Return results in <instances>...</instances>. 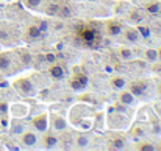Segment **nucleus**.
<instances>
[{"label":"nucleus","instance_id":"1","mask_svg":"<svg viewBox=\"0 0 161 151\" xmlns=\"http://www.w3.org/2000/svg\"><path fill=\"white\" fill-rule=\"evenodd\" d=\"M13 87L22 97H33L36 94V87L28 78H17L16 81H13Z\"/></svg>","mask_w":161,"mask_h":151},{"label":"nucleus","instance_id":"2","mask_svg":"<svg viewBox=\"0 0 161 151\" xmlns=\"http://www.w3.org/2000/svg\"><path fill=\"white\" fill-rule=\"evenodd\" d=\"M30 123H31V126H33V129H35L36 133L44 134V133H47L49 128H50V118H49V114H47V112L38 114V115H35V117L31 118Z\"/></svg>","mask_w":161,"mask_h":151},{"label":"nucleus","instance_id":"3","mask_svg":"<svg viewBox=\"0 0 161 151\" xmlns=\"http://www.w3.org/2000/svg\"><path fill=\"white\" fill-rule=\"evenodd\" d=\"M88 84H89V80L85 73H75L69 78V87L72 91H77V92L85 91L88 87Z\"/></svg>","mask_w":161,"mask_h":151},{"label":"nucleus","instance_id":"4","mask_svg":"<svg viewBox=\"0 0 161 151\" xmlns=\"http://www.w3.org/2000/svg\"><path fill=\"white\" fill-rule=\"evenodd\" d=\"M49 118H50V126L52 129L56 133H64L69 126L67 120L61 115V114H49Z\"/></svg>","mask_w":161,"mask_h":151},{"label":"nucleus","instance_id":"5","mask_svg":"<svg viewBox=\"0 0 161 151\" xmlns=\"http://www.w3.org/2000/svg\"><path fill=\"white\" fill-rule=\"evenodd\" d=\"M38 142H39V137H38V133L36 131H27L25 129L20 134V143L25 148H35L38 145Z\"/></svg>","mask_w":161,"mask_h":151},{"label":"nucleus","instance_id":"6","mask_svg":"<svg viewBox=\"0 0 161 151\" xmlns=\"http://www.w3.org/2000/svg\"><path fill=\"white\" fill-rule=\"evenodd\" d=\"M122 33H124V39L130 44H138L141 39V34L136 27H125L122 28Z\"/></svg>","mask_w":161,"mask_h":151},{"label":"nucleus","instance_id":"7","mask_svg":"<svg viewBox=\"0 0 161 151\" xmlns=\"http://www.w3.org/2000/svg\"><path fill=\"white\" fill-rule=\"evenodd\" d=\"M117 101H119L122 106H125V107H131V106L136 104V97H135L130 91H122V92L117 95Z\"/></svg>","mask_w":161,"mask_h":151},{"label":"nucleus","instance_id":"8","mask_svg":"<svg viewBox=\"0 0 161 151\" xmlns=\"http://www.w3.org/2000/svg\"><path fill=\"white\" fill-rule=\"evenodd\" d=\"M147 91V83L144 80H136L130 84V92L135 95V97H142Z\"/></svg>","mask_w":161,"mask_h":151},{"label":"nucleus","instance_id":"9","mask_svg":"<svg viewBox=\"0 0 161 151\" xmlns=\"http://www.w3.org/2000/svg\"><path fill=\"white\" fill-rule=\"evenodd\" d=\"M9 111H11V114H13L14 118H24L28 114L30 107L27 104H24V103H16V104H13L9 107Z\"/></svg>","mask_w":161,"mask_h":151},{"label":"nucleus","instance_id":"10","mask_svg":"<svg viewBox=\"0 0 161 151\" xmlns=\"http://www.w3.org/2000/svg\"><path fill=\"white\" fill-rule=\"evenodd\" d=\"M46 134V137H44V140H42V147L44 148H47V150H53V148H58L59 147V139L55 136L53 133H50V131H47V133H44Z\"/></svg>","mask_w":161,"mask_h":151},{"label":"nucleus","instance_id":"11","mask_svg":"<svg viewBox=\"0 0 161 151\" xmlns=\"http://www.w3.org/2000/svg\"><path fill=\"white\" fill-rule=\"evenodd\" d=\"M13 67V55L8 51L0 53V72H9Z\"/></svg>","mask_w":161,"mask_h":151},{"label":"nucleus","instance_id":"12","mask_svg":"<svg viewBox=\"0 0 161 151\" xmlns=\"http://www.w3.org/2000/svg\"><path fill=\"white\" fill-rule=\"evenodd\" d=\"M25 33H27V38H28L30 41H38V39H41L42 34H44V31H42L38 25H30Z\"/></svg>","mask_w":161,"mask_h":151},{"label":"nucleus","instance_id":"13","mask_svg":"<svg viewBox=\"0 0 161 151\" xmlns=\"http://www.w3.org/2000/svg\"><path fill=\"white\" fill-rule=\"evenodd\" d=\"M78 36H80L85 42H92V41L96 39V36H97V31L92 30V28L85 27V28H81V30L78 31Z\"/></svg>","mask_w":161,"mask_h":151},{"label":"nucleus","instance_id":"14","mask_svg":"<svg viewBox=\"0 0 161 151\" xmlns=\"http://www.w3.org/2000/svg\"><path fill=\"white\" fill-rule=\"evenodd\" d=\"M125 143H127V140L124 137H114V139H111L108 142L107 147L109 150H124L125 148Z\"/></svg>","mask_w":161,"mask_h":151},{"label":"nucleus","instance_id":"15","mask_svg":"<svg viewBox=\"0 0 161 151\" xmlns=\"http://www.w3.org/2000/svg\"><path fill=\"white\" fill-rule=\"evenodd\" d=\"M49 73L55 80H63L64 78V69L59 64H52V67L49 69Z\"/></svg>","mask_w":161,"mask_h":151},{"label":"nucleus","instance_id":"16","mask_svg":"<svg viewBox=\"0 0 161 151\" xmlns=\"http://www.w3.org/2000/svg\"><path fill=\"white\" fill-rule=\"evenodd\" d=\"M122 31V25L119 22H109L107 25V33L109 36H117Z\"/></svg>","mask_w":161,"mask_h":151},{"label":"nucleus","instance_id":"17","mask_svg":"<svg viewBox=\"0 0 161 151\" xmlns=\"http://www.w3.org/2000/svg\"><path fill=\"white\" fill-rule=\"evenodd\" d=\"M144 59L147 61V62H158L160 59H158V51L157 49H147V50L144 51Z\"/></svg>","mask_w":161,"mask_h":151},{"label":"nucleus","instance_id":"18","mask_svg":"<svg viewBox=\"0 0 161 151\" xmlns=\"http://www.w3.org/2000/svg\"><path fill=\"white\" fill-rule=\"evenodd\" d=\"M75 147H77L78 150H85V148H88V147H89V137L85 136V134H80V136L75 139Z\"/></svg>","mask_w":161,"mask_h":151},{"label":"nucleus","instance_id":"19","mask_svg":"<svg viewBox=\"0 0 161 151\" xmlns=\"http://www.w3.org/2000/svg\"><path fill=\"white\" fill-rule=\"evenodd\" d=\"M128 22L133 23V25L141 23V22H142V16H141V13H139L138 9H131V11L128 13Z\"/></svg>","mask_w":161,"mask_h":151},{"label":"nucleus","instance_id":"20","mask_svg":"<svg viewBox=\"0 0 161 151\" xmlns=\"http://www.w3.org/2000/svg\"><path fill=\"white\" fill-rule=\"evenodd\" d=\"M111 86H113L114 89L120 91V89H124V87L127 86V80H125L124 76H113V78H111Z\"/></svg>","mask_w":161,"mask_h":151},{"label":"nucleus","instance_id":"21","mask_svg":"<svg viewBox=\"0 0 161 151\" xmlns=\"http://www.w3.org/2000/svg\"><path fill=\"white\" fill-rule=\"evenodd\" d=\"M144 8H146V11H149L150 14H158V13H161L160 2H147V3L144 5Z\"/></svg>","mask_w":161,"mask_h":151},{"label":"nucleus","instance_id":"22","mask_svg":"<svg viewBox=\"0 0 161 151\" xmlns=\"http://www.w3.org/2000/svg\"><path fill=\"white\" fill-rule=\"evenodd\" d=\"M146 133H147V131H144V126H141V125L133 126L131 131H130V134H131L133 139H142V137L146 136Z\"/></svg>","mask_w":161,"mask_h":151},{"label":"nucleus","instance_id":"23","mask_svg":"<svg viewBox=\"0 0 161 151\" xmlns=\"http://www.w3.org/2000/svg\"><path fill=\"white\" fill-rule=\"evenodd\" d=\"M119 56H120L122 61H131V59L135 58L133 50H130V49H127V47H120V49H119Z\"/></svg>","mask_w":161,"mask_h":151},{"label":"nucleus","instance_id":"24","mask_svg":"<svg viewBox=\"0 0 161 151\" xmlns=\"http://www.w3.org/2000/svg\"><path fill=\"white\" fill-rule=\"evenodd\" d=\"M70 14H72V9H70V6H67V5H59V8H58V13H56V17L66 19V17H69Z\"/></svg>","mask_w":161,"mask_h":151},{"label":"nucleus","instance_id":"25","mask_svg":"<svg viewBox=\"0 0 161 151\" xmlns=\"http://www.w3.org/2000/svg\"><path fill=\"white\" fill-rule=\"evenodd\" d=\"M22 2L28 9H39L41 5L44 3V0H22Z\"/></svg>","mask_w":161,"mask_h":151},{"label":"nucleus","instance_id":"26","mask_svg":"<svg viewBox=\"0 0 161 151\" xmlns=\"http://www.w3.org/2000/svg\"><path fill=\"white\" fill-rule=\"evenodd\" d=\"M19 59L22 61L24 65H30V62H31V56H30V53H28L27 50L19 51Z\"/></svg>","mask_w":161,"mask_h":151},{"label":"nucleus","instance_id":"27","mask_svg":"<svg viewBox=\"0 0 161 151\" xmlns=\"http://www.w3.org/2000/svg\"><path fill=\"white\" fill-rule=\"evenodd\" d=\"M138 150H141V151H155L157 150V147L152 145V142H141V145L138 147Z\"/></svg>","mask_w":161,"mask_h":151},{"label":"nucleus","instance_id":"28","mask_svg":"<svg viewBox=\"0 0 161 151\" xmlns=\"http://www.w3.org/2000/svg\"><path fill=\"white\" fill-rule=\"evenodd\" d=\"M11 131H13L14 134H19V136H20V134L25 131V125H24V123H20V122H16V125H13Z\"/></svg>","mask_w":161,"mask_h":151},{"label":"nucleus","instance_id":"29","mask_svg":"<svg viewBox=\"0 0 161 151\" xmlns=\"http://www.w3.org/2000/svg\"><path fill=\"white\" fill-rule=\"evenodd\" d=\"M44 61H46L47 64H55V62H56V55H55V53H46V55H44Z\"/></svg>","mask_w":161,"mask_h":151},{"label":"nucleus","instance_id":"30","mask_svg":"<svg viewBox=\"0 0 161 151\" xmlns=\"http://www.w3.org/2000/svg\"><path fill=\"white\" fill-rule=\"evenodd\" d=\"M138 31L142 38H149L150 36V28L149 27H138Z\"/></svg>","mask_w":161,"mask_h":151},{"label":"nucleus","instance_id":"31","mask_svg":"<svg viewBox=\"0 0 161 151\" xmlns=\"http://www.w3.org/2000/svg\"><path fill=\"white\" fill-rule=\"evenodd\" d=\"M152 64H153V65H152V72L161 75V64H157V62H152Z\"/></svg>","mask_w":161,"mask_h":151},{"label":"nucleus","instance_id":"32","mask_svg":"<svg viewBox=\"0 0 161 151\" xmlns=\"http://www.w3.org/2000/svg\"><path fill=\"white\" fill-rule=\"evenodd\" d=\"M0 111L2 112H6L8 111V104L6 103H0Z\"/></svg>","mask_w":161,"mask_h":151},{"label":"nucleus","instance_id":"33","mask_svg":"<svg viewBox=\"0 0 161 151\" xmlns=\"http://www.w3.org/2000/svg\"><path fill=\"white\" fill-rule=\"evenodd\" d=\"M157 92H158V94L161 95V81L158 83V86H157Z\"/></svg>","mask_w":161,"mask_h":151},{"label":"nucleus","instance_id":"34","mask_svg":"<svg viewBox=\"0 0 161 151\" xmlns=\"http://www.w3.org/2000/svg\"><path fill=\"white\" fill-rule=\"evenodd\" d=\"M157 51H158V59H161V47H160V49H158Z\"/></svg>","mask_w":161,"mask_h":151},{"label":"nucleus","instance_id":"35","mask_svg":"<svg viewBox=\"0 0 161 151\" xmlns=\"http://www.w3.org/2000/svg\"><path fill=\"white\" fill-rule=\"evenodd\" d=\"M158 150L161 151V140H160V143H158Z\"/></svg>","mask_w":161,"mask_h":151}]
</instances>
